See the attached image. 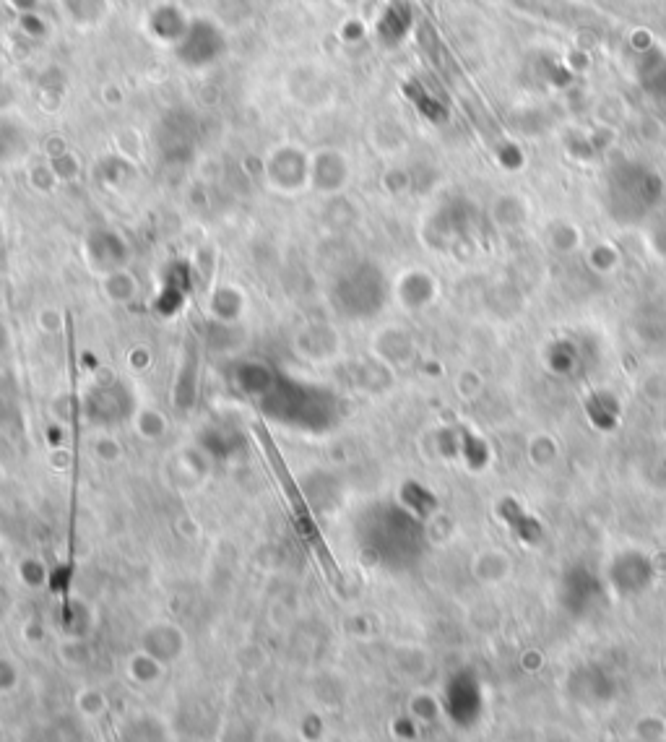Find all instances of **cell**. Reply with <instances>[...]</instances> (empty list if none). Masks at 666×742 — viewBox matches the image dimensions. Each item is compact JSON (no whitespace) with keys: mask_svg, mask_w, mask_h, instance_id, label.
<instances>
[{"mask_svg":"<svg viewBox=\"0 0 666 742\" xmlns=\"http://www.w3.org/2000/svg\"><path fill=\"white\" fill-rule=\"evenodd\" d=\"M102 287H105V295L110 297V303L115 305H128L138 297V279L125 269L107 271Z\"/></svg>","mask_w":666,"mask_h":742,"instance_id":"cell-3","label":"cell"},{"mask_svg":"<svg viewBox=\"0 0 666 742\" xmlns=\"http://www.w3.org/2000/svg\"><path fill=\"white\" fill-rule=\"evenodd\" d=\"M336 347H339V339H336V331L331 326H323V323H315V326H307L297 334V349L300 355L310 362H328L336 355Z\"/></svg>","mask_w":666,"mask_h":742,"instance_id":"cell-1","label":"cell"},{"mask_svg":"<svg viewBox=\"0 0 666 742\" xmlns=\"http://www.w3.org/2000/svg\"><path fill=\"white\" fill-rule=\"evenodd\" d=\"M167 427H170L167 425V417H164L157 407L144 404V407L133 409V430L138 433V438L159 440V438H164Z\"/></svg>","mask_w":666,"mask_h":742,"instance_id":"cell-4","label":"cell"},{"mask_svg":"<svg viewBox=\"0 0 666 742\" xmlns=\"http://www.w3.org/2000/svg\"><path fill=\"white\" fill-rule=\"evenodd\" d=\"M211 316L219 323H237L245 313V297L237 287H219L209 300Z\"/></svg>","mask_w":666,"mask_h":742,"instance_id":"cell-2","label":"cell"},{"mask_svg":"<svg viewBox=\"0 0 666 742\" xmlns=\"http://www.w3.org/2000/svg\"><path fill=\"white\" fill-rule=\"evenodd\" d=\"M92 446H94V451H97V456H102L105 461H112L120 456V443L115 438H107V435L94 438Z\"/></svg>","mask_w":666,"mask_h":742,"instance_id":"cell-5","label":"cell"}]
</instances>
